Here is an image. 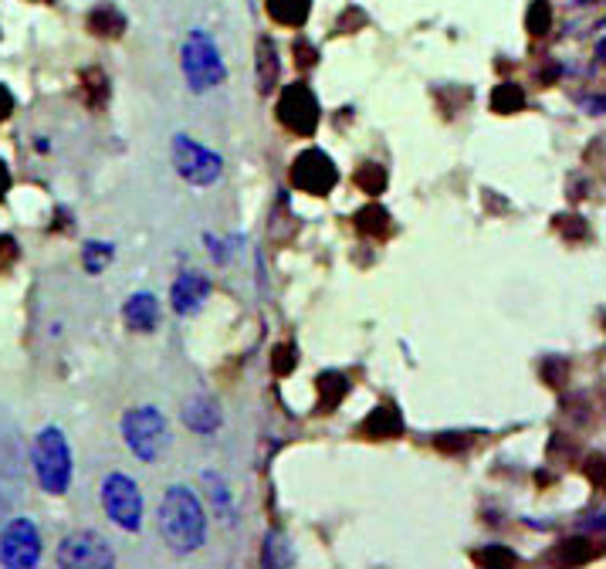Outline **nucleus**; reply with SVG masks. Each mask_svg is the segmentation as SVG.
Returning a JSON list of instances; mask_svg holds the SVG:
<instances>
[{
  "instance_id": "nucleus-26",
  "label": "nucleus",
  "mask_w": 606,
  "mask_h": 569,
  "mask_svg": "<svg viewBox=\"0 0 606 569\" xmlns=\"http://www.w3.org/2000/svg\"><path fill=\"white\" fill-rule=\"evenodd\" d=\"M552 227H556L566 241H583L586 238V221L576 214H559L556 221H552Z\"/></svg>"
},
{
  "instance_id": "nucleus-22",
  "label": "nucleus",
  "mask_w": 606,
  "mask_h": 569,
  "mask_svg": "<svg viewBox=\"0 0 606 569\" xmlns=\"http://www.w3.org/2000/svg\"><path fill=\"white\" fill-rule=\"evenodd\" d=\"M525 28L532 38H546L552 31V4L549 0H532L529 11H525Z\"/></svg>"
},
{
  "instance_id": "nucleus-23",
  "label": "nucleus",
  "mask_w": 606,
  "mask_h": 569,
  "mask_svg": "<svg viewBox=\"0 0 606 569\" xmlns=\"http://www.w3.org/2000/svg\"><path fill=\"white\" fill-rule=\"evenodd\" d=\"M353 180H356V187L363 190V194L376 197V194H383V190H386V180H390V177H386V170L380 163H363L356 170Z\"/></svg>"
},
{
  "instance_id": "nucleus-12",
  "label": "nucleus",
  "mask_w": 606,
  "mask_h": 569,
  "mask_svg": "<svg viewBox=\"0 0 606 569\" xmlns=\"http://www.w3.org/2000/svg\"><path fill=\"white\" fill-rule=\"evenodd\" d=\"M359 434L370 441H390V437L403 434V414L397 404H380L370 417L359 424Z\"/></svg>"
},
{
  "instance_id": "nucleus-8",
  "label": "nucleus",
  "mask_w": 606,
  "mask_h": 569,
  "mask_svg": "<svg viewBox=\"0 0 606 569\" xmlns=\"http://www.w3.org/2000/svg\"><path fill=\"white\" fill-rule=\"evenodd\" d=\"M112 563H116V559H112V549L99 532H72V536H65L58 546V566L109 569Z\"/></svg>"
},
{
  "instance_id": "nucleus-19",
  "label": "nucleus",
  "mask_w": 606,
  "mask_h": 569,
  "mask_svg": "<svg viewBox=\"0 0 606 569\" xmlns=\"http://www.w3.org/2000/svg\"><path fill=\"white\" fill-rule=\"evenodd\" d=\"M82 95L92 112H102L109 105V78L102 68H85L82 72Z\"/></svg>"
},
{
  "instance_id": "nucleus-18",
  "label": "nucleus",
  "mask_w": 606,
  "mask_h": 569,
  "mask_svg": "<svg viewBox=\"0 0 606 569\" xmlns=\"http://www.w3.org/2000/svg\"><path fill=\"white\" fill-rule=\"evenodd\" d=\"M89 31L95 38H122V34H126V17L112 4H99L89 14Z\"/></svg>"
},
{
  "instance_id": "nucleus-17",
  "label": "nucleus",
  "mask_w": 606,
  "mask_h": 569,
  "mask_svg": "<svg viewBox=\"0 0 606 569\" xmlns=\"http://www.w3.org/2000/svg\"><path fill=\"white\" fill-rule=\"evenodd\" d=\"M356 231L363 234V238H373V241H386V238H390L393 221H390V214H386V207L370 204V207L359 210V214H356Z\"/></svg>"
},
{
  "instance_id": "nucleus-10",
  "label": "nucleus",
  "mask_w": 606,
  "mask_h": 569,
  "mask_svg": "<svg viewBox=\"0 0 606 569\" xmlns=\"http://www.w3.org/2000/svg\"><path fill=\"white\" fill-rule=\"evenodd\" d=\"M41 559V536L34 529L31 519H14L4 529V539H0V563L14 566V569H28L38 566Z\"/></svg>"
},
{
  "instance_id": "nucleus-2",
  "label": "nucleus",
  "mask_w": 606,
  "mask_h": 569,
  "mask_svg": "<svg viewBox=\"0 0 606 569\" xmlns=\"http://www.w3.org/2000/svg\"><path fill=\"white\" fill-rule=\"evenodd\" d=\"M31 461H34V475H38L41 488H45L48 495L68 492V485H72V451H68V441L58 427H45V431L38 434Z\"/></svg>"
},
{
  "instance_id": "nucleus-1",
  "label": "nucleus",
  "mask_w": 606,
  "mask_h": 569,
  "mask_svg": "<svg viewBox=\"0 0 606 569\" xmlns=\"http://www.w3.org/2000/svg\"><path fill=\"white\" fill-rule=\"evenodd\" d=\"M160 532L170 542L173 553H193L204 546L207 539V519L200 509L197 495L183 485L166 488L163 505H160Z\"/></svg>"
},
{
  "instance_id": "nucleus-5",
  "label": "nucleus",
  "mask_w": 606,
  "mask_h": 569,
  "mask_svg": "<svg viewBox=\"0 0 606 569\" xmlns=\"http://www.w3.org/2000/svg\"><path fill=\"white\" fill-rule=\"evenodd\" d=\"M102 502H105V512H109V519L119 525V529L126 532H136L139 525H143V495H139L136 481L129 475H116L105 478L102 485Z\"/></svg>"
},
{
  "instance_id": "nucleus-21",
  "label": "nucleus",
  "mask_w": 606,
  "mask_h": 569,
  "mask_svg": "<svg viewBox=\"0 0 606 569\" xmlns=\"http://www.w3.org/2000/svg\"><path fill=\"white\" fill-rule=\"evenodd\" d=\"M522 109H525L522 85H515V82L495 85V92H491V112H498V116H512V112H522Z\"/></svg>"
},
{
  "instance_id": "nucleus-4",
  "label": "nucleus",
  "mask_w": 606,
  "mask_h": 569,
  "mask_svg": "<svg viewBox=\"0 0 606 569\" xmlns=\"http://www.w3.org/2000/svg\"><path fill=\"white\" fill-rule=\"evenodd\" d=\"M183 72H187L193 92H207L224 82V61L217 45L210 41V34L193 31L187 38V45H183Z\"/></svg>"
},
{
  "instance_id": "nucleus-11",
  "label": "nucleus",
  "mask_w": 606,
  "mask_h": 569,
  "mask_svg": "<svg viewBox=\"0 0 606 569\" xmlns=\"http://www.w3.org/2000/svg\"><path fill=\"white\" fill-rule=\"evenodd\" d=\"M207 295H210V282L204 275H197V271H183L170 288L173 309H177L180 315H193L200 305H204Z\"/></svg>"
},
{
  "instance_id": "nucleus-37",
  "label": "nucleus",
  "mask_w": 606,
  "mask_h": 569,
  "mask_svg": "<svg viewBox=\"0 0 606 569\" xmlns=\"http://www.w3.org/2000/svg\"><path fill=\"white\" fill-rule=\"evenodd\" d=\"M31 4H55V0H31Z\"/></svg>"
},
{
  "instance_id": "nucleus-30",
  "label": "nucleus",
  "mask_w": 606,
  "mask_h": 569,
  "mask_svg": "<svg viewBox=\"0 0 606 569\" xmlns=\"http://www.w3.org/2000/svg\"><path fill=\"white\" fill-rule=\"evenodd\" d=\"M566 373H569L566 360H546V366H542V376H546L549 387H562V383H566Z\"/></svg>"
},
{
  "instance_id": "nucleus-32",
  "label": "nucleus",
  "mask_w": 606,
  "mask_h": 569,
  "mask_svg": "<svg viewBox=\"0 0 606 569\" xmlns=\"http://www.w3.org/2000/svg\"><path fill=\"white\" fill-rule=\"evenodd\" d=\"M292 51H295V65L302 68V72H305V68H312L315 61H319V55H315V48H312V45H309V41H305V38H298Z\"/></svg>"
},
{
  "instance_id": "nucleus-24",
  "label": "nucleus",
  "mask_w": 606,
  "mask_h": 569,
  "mask_svg": "<svg viewBox=\"0 0 606 569\" xmlns=\"http://www.w3.org/2000/svg\"><path fill=\"white\" fill-rule=\"evenodd\" d=\"M590 542L586 539H566L559 546V563H569V566H579V563H590L593 559V549H586Z\"/></svg>"
},
{
  "instance_id": "nucleus-15",
  "label": "nucleus",
  "mask_w": 606,
  "mask_h": 569,
  "mask_svg": "<svg viewBox=\"0 0 606 569\" xmlns=\"http://www.w3.org/2000/svg\"><path fill=\"white\" fill-rule=\"evenodd\" d=\"M254 68H258V92L271 95L278 85V51L271 45V38L258 41V51H254Z\"/></svg>"
},
{
  "instance_id": "nucleus-34",
  "label": "nucleus",
  "mask_w": 606,
  "mask_h": 569,
  "mask_svg": "<svg viewBox=\"0 0 606 569\" xmlns=\"http://www.w3.org/2000/svg\"><path fill=\"white\" fill-rule=\"evenodd\" d=\"M359 24H366L363 11H356V7H349V11H346V17H339L336 31H339V34H349V31H353V28H359Z\"/></svg>"
},
{
  "instance_id": "nucleus-25",
  "label": "nucleus",
  "mask_w": 606,
  "mask_h": 569,
  "mask_svg": "<svg viewBox=\"0 0 606 569\" xmlns=\"http://www.w3.org/2000/svg\"><path fill=\"white\" fill-rule=\"evenodd\" d=\"M298 366V349L295 343H278L275 346V360H271V370L275 376H288Z\"/></svg>"
},
{
  "instance_id": "nucleus-31",
  "label": "nucleus",
  "mask_w": 606,
  "mask_h": 569,
  "mask_svg": "<svg viewBox=\"0 0 606 569\" xmlns=\"http://www.w3.org/2000/svg\"><path fill=\"white\" fill-rule=\"evenodd\" d=\"M17 255H21V248H17V241L11 238V234H0V275H4V271L14 265Z\"/></svg>"
},
{
  "instance_id": "nucleus-33",
  "label": "nucleus",
  "mask_w": 606,
  "mask_h": 569,
  "mask_svg": "<svg viewBox=\"0 0 606 569\" xmlns=\"http://www.w3.org/2000/svg\"><path fill=\"white\" fill-rule=\"evenodd\" d=\"M583 471L590 475L593 488H603V454H590V458L583 461Z\"/></svg>"
},
{
  "instance_id": "nucleus-7",
  "label": "nucleus",
  "mask_w": 606,
  "mask_h": 569,
  "mask_svg": "<svg viewBox=\"0 0 606 569\" xmlns=\"http://www.w3.org/2000/svg\"><path fill=\"white\" fill-rule=\"evenodd\" d=\"M173 163H177V173L183 180H190L193 187H207L221 177L224 160L217 153L204 150L200 143H193L190 136H177L173 139Z\"/></svg>"
},
{
  "instance_id": "nucleus-28",
  "label": "nucleus",
  "mask_w": 606,
  "mask_h": 569,
  "mask_svg": "<svg viewBox=\"0 0 606 569\" xmlns=\"http://www.w3.org/2000/svg\"><path fill=\"white\" fill-rule=\"evenodd\" d=\"M82 261H85V271H89V275H99V271L112 261V244H89Z\"/></svg>"
},
{
  "instance_id": "nucleus-20",
  "label": "nucleus",
  "mask_w": 606,
  "mask_h": 569,
  "mask_svg": "<svg viewBox=\"0 0 606 569\" xmlns=\"http://www.w3.org/2000/svg\"><path fill=\"white\" fill-rule=\"evenodd\" d=\"M183 420H187L197 434H210V431H217V424H221V410L210 404V400L200 397V400H193V404H187Z\"/></svg>"
},
{
  "instance_id": "nucleus-3",
  "label": "nucleus",
  "mask_w": 606,
  "mask_h": 569,
  "mask_svg": "<svg viewBox=\"0 0 606 569\" xmlns=\"http://www.w3.org/2000/svg\"><path fill=\"white\" fill-rule=\"evenodd\" d=\"M122 434H126V444L133 448L136 458H143V461H156L166 444H170V437H166V420L156 407L129 410V414L122 417Z\"/></svg>"
},
{
  "instance_id": "nucleus-16",
  "label": "nucleus",
  "mask_w": 606,
  "mask_h": 569,
  "mask_svg": "<svg viewBox=\"0 0 606 569\" xmlns=\"http://www.w3.org/2000/svg\"><path fill=\"white\" fill-rule=\"evenodd\" d=\"M271 21L281 24V28H302L309 21L312 0H265Z\"/></svg>"
},
{
  "instance_id": "nucleus-6",
  "label": "nucleus",
  "mask_w": 606,
  "mask_h": 569,
  "mask_svg": "<svg viewBox=\"0 0 606 569\" xmlns=\"http://www.w3.org/2000/svg\"><path fill=\"white\" fill-rule=\"evenodd\" d=\"M278 122L295 136H312L319 129V99L309 85H285V92L278 95Z\"/></svg>"
},
{
  "instance_id": "nucleus-27",
  "label": "nucleus",
  "mask_w": 606,
  "mask_h": 569,
  "mask_svg": "<svg viewBox=\"0 0 606 569\" xmlns=\"http://www.w3.org/2000/svg\"><path fill=\"white\" fill-rule=\"evenodd\" d=\"M474 563H481V566H518V556L508 553V549H502V546H488V549H478V553H474Z\"/></svg>"
},
{
  "instance_id": "nucleus-9",
  "label": "nucleus",
  "mask_w": 606,
  "mask_h": 569,
  "mask_svg": "<svg viewBox=\"0 0 606 569\" xmlns=\"http://www.w3.org/2000/svg\"><path fill=\"white\" fill-rule=\"evenodd\" d=\"M336 180H339L336 166H332V160L322 150H305L292 163V187L302 190V194L326 197V194H332Z\"/></svg>"
},
{
  "instance_id": "nucleus-13",
  "label": "nucleus",
  "mask_w": 606,
  "mask_h": 569,
  "mask_svg": "<svg viewBox=\"0 0 606 569\" xmlns=\"http://www.w3.org/2000/svg\"><path fill=\"white\" fill-rule=\"evenodd\" d=\"M122 319H126V326L133 332H153L160 326V302L149 292H136L126 302V309H122Z\"/></svg>"
},
{
  "instance_id": "nucleus-35",
  "label": "nucleus",
  "mask_w": 606,
  "mask_h": 569,
  "mask_svg": "<svg viewBox=\"0 0 606 569\" xmlns=\"http://www.w3.org/2000/svg\"><path fill=\"white\" fill-rule=\"evenodd\" d=\"M11 112H14V95H11L7 85H0V122L11 116Z\"/></svg>"
},
{
  "instance_id": "nucleus-14",
  "label": "nucleus",
  "mask_w": 606,
  "mask_h": 569,
  "mask_svg": "<svg viewBox=\"0 0 606 569\" xmlns=\"http://www.w3.org/2000/svg\"><path fill=\"white\" fill-rule=\"evenodd\" d=\"M315 393H319V400H315V410H319V414H332V410H336L342 400H346V393H349L346 373H339V370L319 373V380H315Z\"/></svg>"
},
{
  "instance_id": "nucleus-29",
  "label": "nucleus",
  "mask_w": 606,
  "mask_h": 569,
  "mask_svg": "<svg viewBox=\"0 0 606 569\" xmlns=\"http://www.w3.org/2000/svg\"><path fill=\"white\" fill-rule=\"evenodd\" d=\"M474 444V434H437V451H444V454H458V451H464V448H471Z\"/></svg>"
},
{
  "instance_id": "nucleus-36",
  "label": "nucleus",
  "mask_w": 606,
  "mask_h": 569,
  "mask_svg": "<svg viewBox=\"0 0 606 569\" xmlns=\"http://www.w3.org/2000/svg\"><path fill=\"white\" fill-rule=\"evenodd\" d=\"M7 190H11V170H7V163L0 160V200L7 197Z\"/></svg>"
}]
</instances>
